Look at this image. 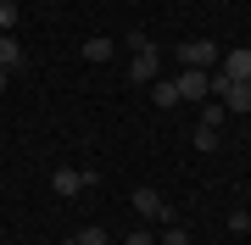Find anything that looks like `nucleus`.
Wrapping results in <instances>:
<instances>
[{
  "instance_id": "obj_14",
  "label": "nucleus",
  "mask_w": 251,
  "mask_h": 245,
  "mask_svg": "<svg viewBox=\"0 0 251 245\" xmlns=\"http://www.w3.org/2000/svg\"><path fill=\"white\" fill-rule=\"evenodd\" d=\"M156 245H190V234H184V228H168V234H162Z\"/></svg>"
},
{
  "instance_id": "obj_4",
  "label": "nucleus",
  "mask_w": 251,
  "mask_h": 245,
  "mask_svg": "<svg viewBox=\"0 0 251 245\" xmlns=\"http://www.w3.org/2000/svg\"><path fill=\"white\" fill-rule=\"evenodd\" d=\"M179 62H184V67H201V73H206V67L218 62V45H212V39H184V45H179Z\"/></svg>"
},
{
  "instance_id": "obj_1",
  "label": "nucleus",
  "mask_w": 251,
  "mask_h": 245,
  "mask_svg": "<svg viewBox=\"0 0 251 245\" xmlns=\"http://www.w3.org/2000/svg\"><path fill=\"white\" fill-rule=\"evenodd\" d=\"M95 178H100L95 167H56L50 173V190L67 200V195H78V190H95Z\"/></svg>"
},
{
  "instance_id": "obj_7",
  "label": "nucleus",
  "mask_w": 251,
  "mask_h": 245,
  "mask_svg": "<svg viewBox=\"0 0 251 245\" xmlns=\"http://www.w3.org/2000/svg\"><path fill=\"white\" fill-rule=\"evenodd\" d=\"M218 100H224L229 111H251V84H224V95H218Z\"/></svg>"
},
{
  "instance_id": "obj_8",
  "label": "nucleus",
  "mask_w": 251,
  "mask_h": 245,
  "mask_svg": "<svg viewBox=\"0 0 251 245\" xmlns=\"http://www.w3.org/2000/svg\"><path fill=\"white\" fill-rule=\"evenodd\" d=\"M84 62H112V39L106 34H90V39H84Z\"/></svg>"
},
{
  "instance_id": "obj_3",
  "label": "nucleus",
  "mask_w": 251,
  "mask_h": 245,
  "mask_svg": "<svg viewBox=\"0 0 251 245\" xmlns=\"http://www.w3.org/2000/svg\"><path fill=\"white\" fill-rule=\"evenodd\" d=\"M128 206H134L140 218H173V212H168V200H162V190H151V184H140V190L128 195Z\"/></svg>"
},
{
  "instance_id": "obj_12",
  "label": "nucleus",
  "mask_w": 251,
  "mask_h": 245,
  "mask_svg": "<svg viewBox=\"0 0 251 245\" xmlns=\"http://www.w3.org/2000/svg\"><path fill=\"white\" fill-rule=\"evenodd\" d=\"M196 151H218V128H206V123H196Z\"/></svg>"
},
{
  "instance_id": "obj_6",
  "label": "nucleus",
  "mask_w": 251,
  "mask_h": 245,
  "mask_svg": "<svg viewBox=\"0 0 251 245\" xmlns=\"http://www.w3.org/2000/svg\"><path fill=\"white\" fill-rule=\"evenodd\" d=\"M218 78H229V84H251V50H229Z\"/></svg>"
},
{
  "instance_id": "obj_9",
  "label": "nucleus",
  "mask_w": 251,
  "mask_h": 245,
  "mask_svg": "<svg viewBox=\"0 0 251 245\" xmlns=\"http://www.w3.org/2000/svg\"><path fill=\"white\" fill-rule=\"evenodd\" d=\"M151 100H156L162 111H168V106H179V84H173V78H156V84H151Z\"/></svg>"
},
{
  "instance_id": "obj_11",
  "label": "nucleus",
  "mask_w": 251,
  "mask_h": 245,
  "mask_svg": "<svg viewBox=\"0 0 251 245\" xmlns=\"http://www.w3.org/2000/svg\"><path fill=\"white\" fill-rule=\"evenodd\" d=\"M17 22H23V6H11V0H0V34H11Z\"/></svg>"
},
{
  "instance_id": "obj_17",
  "label": "nucleus",
  "mask_w": 251,
  "mask_h": 245,
  "mask_svg": "<svg viewBox=\"0 0 251 245\" xmlns=\"http://www.w3.org/2000/svg\"><path fill=\"white\" fill-rule=\"evenodd\" d=\"M11 6H23V0H11Z\"/></svg>"
},
{
  "instance_id": "obj_15",
  "label": "nucleus",
  "mask_w": 251,
  "mask_h": 245,
  "mask_svg": "<svg viewBox=\"0 0 251 245\" xmlns=\"http://www.w3.org/2000/svg\"><path fill=\"white\" fill-rule=\"evenodd\" d=\"M123 245H156V240H151V234H140V228H134V234H128Z\"/></svg>"
},
{
  "instance_id": "obj_2",
  "label": "nucleus",
  "mask_w": 251,
  "mask_h": 245,
  "mask_svg": "<svg viewBox=\"0 0 251 245\" xmlns=\"http://www.w3.org/2000/svg\"><path fill=\"white\" fill-rule=\"evenodd\" d=\"M173 84H179V100H212V73H201V67H184V78Z\"/></svg>"
},
{
  "instance_id": "obj_16",
  "label": "nucleus",
  "mask_w": 251,
  "mask_h": 245,
  "mask_svg": "<svg viewBox=\"0 0 251 245\" xmlns=\"http://www.w3.org/2000/svg\"><path fill=\"white\" fill-rule=\"evenodd\" d=\"M0 95H6V67H0Z\"/></svg>"
},
{
  "instance_id": "obj_13",
  "label": "nucleus",
  "mask_w": 251,
  "mask_h": 245,
  "mask_svg": "<svg viewBox=\"0 0 251 245\" xmlns=\"http://www.w3.org/2000/svg\"><path fill=\"white\" fill-rule=\"evenodd\" d=\"M201 123H206V128H218V123H224V100H206V111H201Z\"/></svg>"
},
{
  "instance_id": "obj_5",
  "label": "nucleus",
  "mask_w": 251,
  "mask_h": 245,
  "mask_svg": "<svg viewBox=\"0 0 251 245\" xmlns=\"http://www.w3.org/2000/svg\"><path fill=\"white\" fill-rule=\"evenodd\" d=\"M156 67H162V50H156V45H145V50H134V62H128V78H134V84H151V78H156Z\"/></svg>"
},
{
  "instance_id": "obj_10",
  "label": "nucleus",
  "mask_w": 251,
  "mask_h": 245,
  "mask_svg": "<svg viewBox=\"0 0 251 245\" xmlns=\"http://www.w3.org/2000/svg\"><path fill=\"white\" fill-rule=\"evenodd\" d=\"M62 245H106V228H78V234H67Z\"/></svg>"
}]
</instances>
